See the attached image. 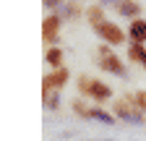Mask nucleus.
Listing matches in <instances>:
<instances>
[{
  "instance_id": "1",
  "label": "nucleus",
  "mask_w": 146,
  "mask_h": 141,
  "mask_svg": "<svg viewBox=\"0 0 146 141\" xmlns=\"http://www.w3.org/2000/svg\"><path fill=\"white\" fill-rule=\"evenodd\" d=\"M78 92L84 97L97 99V102H104V99H110V94H112V89H110L107 84H102L97 78H89V76H78Z\"/></svg>"
},
{
  "instance_id": "2",
  "label": "nucleus",
  "mask_w": 146,
  "mask_h": 141,
  "mask_svg": "<svg viewBox=\"0 0 146 141\" xmlns=\"http://www.w3.org/2000/svg\"><path fill=\"white\" fill-rule=\"evenodd\" d=\"M94 31L99 34L104 42H110V45H123V39H125L123 29L117 24H112V21H102L99 26H94Z\"/></svg>"
},
{
  "instance_id": "3",
  "label": "nucleus",
  "mask_w": 146,
  "mask_h": 141,
  "mask_svg": "<svg viewBox=\"0 0 146 141\" xmlns=\"http://www.w3.org/2000/svg\"><path fill=\"white\" fill-rule=\"evenodd\" d=\"M65 81H68V68H58V70H52L50 76H44V78H42V94H44V99H47L55 89H60Z\"/></svg>"
},
{
  "instance_id": "4",
  "label": "nucleus",
  "mask_w": 146,
  "mask_h": 141,
  "mask_svg": "<svg viewBox=\"0 0 146 141\" xmlns=\"http://www.w3.org/2000/svg\"><path fill=\"white\" fill-rule=\"evenodd\" d=\"M99 63H102V68H104V70H112V73H117V76H123V73H125L123 63L115 58V52L110 50L107 45H102V47H99Z\"/></svg>"
},
{
  "instance_id": "5",
  "label": "nucleus",
  "mask_w": 146,
  "mask_h": 141,
  "mask_svg": "<svg viewBox=\"0 0 146 141\" xmlns=\"http://www.w3.org/2000/svg\"><path fill=\"white\" fill-rule=\"evenodd\" d=\"M115 112L125 120H141V110H138V104L133 99H120L115 104Z\"/></svg>"
},
{
  "instance_id": "6",
  "label": "nucleus",
  "mask_w": 146,
  "mask_h": 141,
  "mask_svg": "<svg viewBox=\"0 0 146 141\" xmlns=\"http://www.w3.org/2000/svg\"><path fill=\"white\" fill-rule=\"evenodd\" d=\"M58 31H60V19H58V16H47V19L42 21V37H44V42H55Z\"/></svg>"
},
{
  "instance_id": "7",
  "label": "nucleus",
  "mask_w": 146,
  "mask_h": 141,
  "mask_svg": "<svg viewBox=\"0 0 146 141\" xmlns=\"http://www.w3.org/2000/svg\"><path fill=\"white\" fill-rule=\"evenodd\" d=\"M131 39L136 45H143L146 42V21L143 19H133L131 21Z\"/></svg>"
},
{
  "instance_id": "8",
  "label": "nucleus",
  "mask_w": 146,
  "mask_h": 141,
  "mask_svg": "<svg viewBox=\"0 0 146 141\" xmlns=\"http://www.w3.org/2000/svg\"><path fill=\"white\" fill-rule=\"evenodd\" d=\"M47 63H50L55 70L63 68V52H60L58 47H50V50H47Z\"/></svg>"
},
{
  "instance_id": "9",
  "label": "nucleus",
  "mask_w": 146,
  "mask_h": 141,
  "mask_svg": "<svg viewBox=\"0 0 146 141\" xmlns=\"http://www.w3.org/2000/svg\"><path fill=\"white\" fill-rule=\"evenodd\" d=\"M128 58H131V60H141L143 65H146V50H143V45H131V47H128Z\"/></svg>"
},
{
  "instance_id": "10",
  "label": "nucleus",
  "mask_w": 146,
  "mask_h": 141,
  "mask_svg": "<svg viewBox=\"0 0 146 141\" xmlns=\"http://www.w3.org/2000/svg\"><path fill=\"white\" fill-rule=\"evenodd\" d=\"M117 11L125 13V16H136V13H138V5H136V3H131V5H128V3H120Z\"/></svg>"
},
{
  "instance_id": "11",
  "label": "nucleus",
  "mask_w": 146,
  "mask_h": 141,
  "mask_svg": "<svg viewBox=\"0 0 146 141\" xmlns=\"http://www.w3.org/2000/svg\"><path fill=\"white\" fill-rule=\"evenodd\" d=\"M133 102L138 104V110H141V112H146V92H138V94L133 97Z\"/></svg>"
},
{
  "instance_id": "12",
  "label": "nucleus",
  "mask_w": 146,
  "mask_h": 141,
  "mask_svg": "<svg viewBox=\"0 0 146 141\" xmlns=\"http://www.w3.org/2000/svg\"><path fill=\"white\" fill-rule=\"evenodd\" d=\"M89 118H99V120H104V123H112V115L99 112V110H91V115H89Z\"/></svg>"
}]
</instances>
